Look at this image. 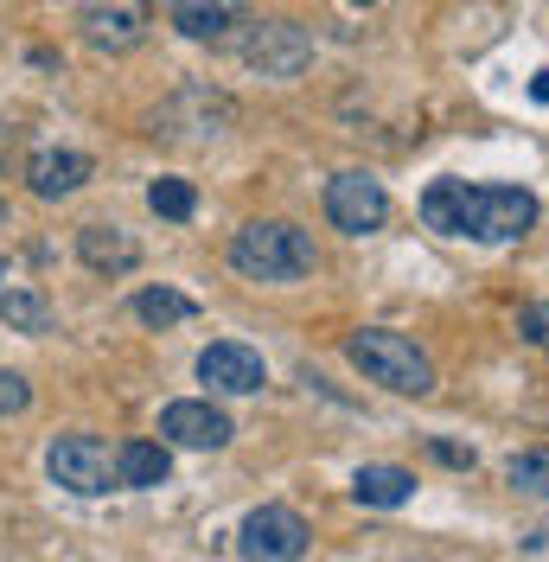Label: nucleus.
I'll return each mask as SVG.
<instances>
[{
  "label": "nucleus",
  "mask_w": 549,
  "mask_h": 562,
  "mask_svg": "<svg viewBox=\"0 0 549 562\" xmlns=\"http://www.w3.org/2000/svg\"><path fill=\"white\" fill-rule=\"evenodd\" d=\"M199 307L179 294V288H141L135 294V319L141 326H179V319H192Z\"/></svg>",
  "instance_id": "obj_18"
},
{
  "label": "nucleus",
  "mask_w": 549,
  "mask_h": 562,
  "mask_svg": "<svg viewBox=\"0 0 549 562\" xmlns=\"http://www.w3.org/2000/svg\"><path fill=\"white\" fill-rule=\"evenodd\" d=\"M20 147H26V128H20V122H7V115H0V173H7V160H13V154H20Z\"/></svg>",
  "instance_id": "obj_23"
},
{
  "label": "nucleus",
  "mask_w": 549,
  "mask_h": 562,
  "mask_svg": "<svg viewBox=\"0 0 549 562\" xmlns=\"http://www.w3.org/2000/svg\"><path fill=\"white\" fill-rule=\"evenodd\" d=\"M0 326L7 333H26V339H45L52 333V301L38 288H7L0 294Z\"/></svg>",
  "instance_id": "obj_17"
},
{
  "label": "nucleus",
  "mask_w": 549,
  "mask_h": 562,
  "mask_svg": "<svg viewBox=\"0 0 549 562\" xmlns=\"http://www.w3.org/2000/svg\"><path fill=\"white\" fill-rule=\"evenodd\" d=\"M231 269L249 281H269V288H288V281H301L320 269V249L301 224H288V217H256V224H243L237 237H231Z\"/></svg>",
  "instance_id": "obj_2"
},
{
  "label": "nucleus",
  "mask_w": 549,
  "mask_h": 562,
  "mask_svg": "<svg viewBox=\"0 0 549 562\" xmlns=\"http://www.w3.org/2000/svg\"><path fill=\"white\" fill-rule=\"evenodd\" d=\"M351 498H358V505H371V512H396V505H410V498H415V473H410V467H358Z\"/></svg>",
  "instance_id": "obj_15"
},
{
  "label": "nucleus",
  "mask_w": 549,
  "mask_h": 562,
  "mask_svg": "<svg viewBox=\"0 0 549 562\" xmlns=\"http://www.w3.org/2000/svg\"><path fill=\"white\" fill-rule=\"evenodd\" d=\"M345 358L371 378V384L396 390V396H428L435 390V358L415 346L410 333H390V326H365L345 339Z\"/></svg>",
  "instance_id": "obj_3"
},
{
  "label": "nucleus",
  "mask_w": 549,
  "mask_h": 562,
  "mask_svg": "<svg viewBox=\"0 0 549 562\" xmlns=\"http://www.w3.org/2000/svg\"><path fill=\"white\" fill-rule=\"evenodd\" d=\"M33 409V384L20 371H0V416H26Z\"/></svg>",
  "instance_id": "obj_21"
},
{
  "label": "nucleus",
  "mask_w": 549,
  "mask_h": 562,
  "mask_svg": "<svg viewBox=\"0 0 549 562\" xmlns=\"http://www.w3.org/2000/svg\"><path fill=\"white\" fill-rule=\"evenodd\" d=\"M77 256H83V269H97V276H128L141 262V244L122 224H83V231H77Z\"/></svg>",
  "instance_id": "obj_13"
},
{
  "label": "nucleus",
  "mask_w": 549,
  "mask_h": 562,
  "mask_svg": "<svg viewBox=\"0 0 549 562\" xmlns=\"http://www.w3.org/2000/svg\"><path fill=\"white\" fill-rule=\"evenodd\" d=\"M0 281H7V256H0Z\"/></svg>",
  "instance_id": "obj_26"
},
{
  "label": "nucleus",
  "mask_w": 549,
  "mask_h": 562,
  "mask_svg": "<svg viewBox=\"0 0 549 562\" xmlns=\"http://www.w3.org/2000/svg\"><path fill=\"white\" fill-rule=\"evenodd\" d=\"M237 128V103L211 83H179L167 103L154 109V135L179 140V147H211Z\"/></svg>",
  "instance_id": "obj_4"
},
{
  "label": "nucleus",
  "mask_w": 549,
  "mask_h": 562,
  "mask_svg": "<svg viewBox=\"0 0 549 562\" xmlns=\"http://www.w3.org/2000/svg\"><path fill=\"white\" fill-rule=\"evenodd\" d=\"M505 480H512L517 492H537V498H549V448H537V454H517Z\"/></svg>",
  "instance_id": "obj_20"
},
{
  "label": "nucleus",
  "mask_w": 549,
  "mask_h": 562,
  "mask_svg": "<svg viewBox=\"0 0 549 562\" xmlns=\"http://www.w3.org/2000/svg\"><path fill=\"white\" fill-rule=\"evenodd\" d=\"M167 13L192 45H217V38H231V26H243L231 0H172Z\"/></svg>",
  "instance_id": "obj_14"
},
{
  "label": "nucleus",
  "mask_w": 549,
  "mask_h": 562,
  "mask_svg": "<svg viewBox=\"0 0 549 562\" xmlns=\"http://www.w3.org/2000/svg\"><path fill=\"white\" fill-rule=\"evenodd\" d=\"M45 473L65 492H77V498H103V492L122 486L115 480V454H109V441H97V435H58L45 448Z\"/></svg>",
  "instance_id": "obj_6"
},
{
  "label": "nucleus",
  "mask_w": 549,
  "mask_h": 562,
  "mask_svg": "<svg viewBox=\"0 0 549 562\" xmlns=\"http://www.w3.org/2000/svg\"><path fill=\"white\" fill-rule=\"evenodd\" d=\"M0 224H7V205H0Z\"/></svg>",
  "instance_id": "obj_28"
},
{
  "label": "nucleus",
  "mask_w": 549,
  "mask_h": 562,
  "mask_svg": "<svg viewBox=\"0 0 549 562\" xmlns=\"http://www.w3.org/2000/svg\"><path fill=\"white\" fill-rule=\"evenodd\" d=\"M326 217H333V231H345V237H371V231H383V217H390V192L371 173H333L326 179Z\"/></svg>",
  "instance_id": "obj_9"
},
{
  "label": "nucleus",
  "mask_w": 549,
  "mask_h": 562,
  "mask_svg": "<svg viewBox=\"0 0 549 562\" xmlns=\"http://www.w3.org/2000/svg\"><path fill=\"white\" fill-rule=\"evenodd\" d=\"M231 435H237L231 416L199 403V396H179V403L160 409V441L167 448H231Z\"/></svg>",
  "instance_id": "obj_10"
},
{
  "label": "nucleus",
  "mask_w": 549,
  "mask_h": 562,
  "mask_svg": "<svg viewBox=\"0 0 549 562\" xmlns=\"http://www.w3.org/2000/svg\"><path fill=\"white\" fill-rule=\"evenodd\" d=\"M199 378L211 390H224V396H256L269 384V364H262V351L237 346V339H217V346L199 351Z\"/></svg>",
  "instance_id": "obj_11"
},
{
  "label": "nucleus",
  "mask_w": 549,
  "mask_h": 562,
  "mask_svg": "<svg viewBox=\"0 0 549 562\" xmlns=\"http://www.w3.org/2000/svg\"><path fill=\"white\" fill-rule=\"evenodd\" d=\"M167 473H172V454H167V441H122L115 448V480L122 486H167Z\"/></svg>",
  "instance_id": "obj_16"
},
{
  "label": "nucleus",
  "mask_w": 549,
  "mask_h": 562,
  "mask_svg": "<svg viewBox=\"0 0 549 562\" xmlns=\"http://www.w3.org/2000/svg\"><path fill=\"white\" fill-rule=\"evenodd\" d=\"M517 333H524L530 346H549V307H524V314H517Z\"/></svg>",
  "instance_id": "obj_22"
},
{
  "label": "nucleus",
  "mask_w": 549,
  "mask_h": 562,
  "mask_svg": "<svg viewBox=\"0 0 549 562\" xmlns=\"http://www.w3.org/2000/svg\"><path fill=\"white\" fill-rule=\"evenodd\" d=\"M77 26H83V45L103 52V58L135 52L141 38H147V26H154V0H83Z\"/></svg>",
  "instance_id": "obj_7"
},
{
  "label": "nucleus",
  "mask_w": 549,
  "mask_h": 562,
  "mask_svg": "<svg viewBox=\"0 0 549 562\" xmlns=\"http://www.w3.org/2000/svg\"><path fill=\"white\" fill-rule=\"evenodd\" d=\"M428 454L441 467H473V448H453V441H428Z\"/></svg>",
  "instance_id": "obj_24"
},
{
  "label": "nucleus",
  "mask_w": 549,
  "mask_h": 562,
  "mask_svg": "<svg viewBox=\"0 0 549 562\" xmlns=\"http://www.w3.org/2000/svg\"><path fill=\"white\" fill-rule=\"evenodd\" d=\"M147 205H154V217H172V224H186V217L199 211V192H192L186 179H154V186H147Z\"/></svg>",
  "instance_id": "obj_19"
},
{
  "label": "nucleus",
  "mask_w": 549,
  "mask_h": 562,
  "mask_svg": "<svg viewBox=\"0 0 549 562\" xmlns=\"http://www.w3.org/2000/svg\"><path fill=\"white\" fill-rule=\"evenodd\" d=\"M530 97H537V103H549V70H537V77H530Z\"/></svg>",
  "instance_id": "obj_25"
},
{
  "label": "nucleus",
  "mask_w": 549,
  "mask_h": 562,
  "mask_svg": "<svg viewBox=\"0 0 549 562\" xmlns=\"http://www.w3.org/2000/svg\"><path fill=\"white\" fill-rule=\"evenodd\" d=\"M307 543H313L307 518L288 512V505H262L237 530V557H249V562H294V557H307Z\"/></svg>",
  "instance_id": "obj_8"
},
{
  "label": "nucleus",
  "mask_w": 549,
  "mask_h": 562,
  "mask_svg": "<svg viewBox=\"0 0 549 562\" xmlns=\"http://www.w3.org/2000/svg\"><path fill=\"white\" fill-rule=\"evenodd\" d=\"M90 179H97V160L77 154V147H45V154L26 160V186H33V199H45V205H58V199H70V192H83Z\"/></svg>",
  "instance_id": "obj_12"
},
{
  "label": "nucleus",
  "mask_w": 549,
  "mask_h": 562,
  "mask_svg": "<svg viewBox=\"0 0 549 562\" xmlns=\"http://www.w3.org/2000/svg\"><path fill=\"white\" fill-rule=\"evenodd\" d=\"M422 224L441 237H473V244H517L537 224V199L524 186H467V179H435L422 192Z\"/></svg>",
  "instance_id": "obj_1"
},
{
  "label": "nucleus",
  "mask_w": 549,
  "mask_h": 562,
  "mask_svg": "<svg viewBox=\"0 0 549 562\" xmlns=\"http://www.w3.org/2000/svg\"><path fill=\"white\" fill-rule=\"evenodd\" d=\"M351 7H371V0H351Z\"/></svg>",
  "instance_id": "obj_27"
},
{
  "label": "nucleus",
  "mask_w": 549,
  "mask_h": 562,
  "mask_svg": "<svg viewBox=\"0 0 549 562\" xmlns=\"http://www.w3.org/2000/svg\"><path fill=\"white\" fill-rule=\"evenodd\" d=\"M237 52H243V65L274 77V83H288V77H301L313 65V38L294 20H243Z\"/></svg>",
  "instance_id": "obj_5"
}]
</instances>
